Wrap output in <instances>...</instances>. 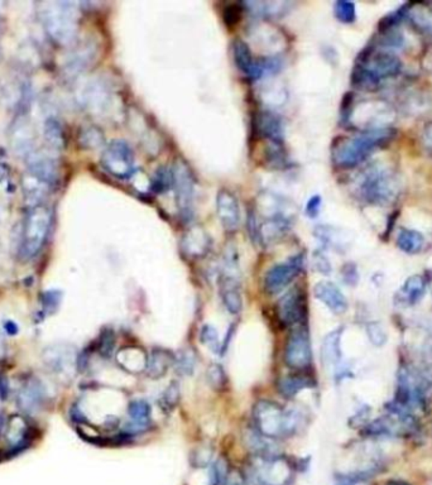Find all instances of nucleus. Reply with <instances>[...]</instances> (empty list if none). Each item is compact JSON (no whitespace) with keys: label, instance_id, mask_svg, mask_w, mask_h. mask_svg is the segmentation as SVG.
I'll list each match as a JSON object with an SVG mask.
<instances>
[{"label":"nucleus","instance_id":"412c9836","mask_svg":"<svg viewBox=\"0 0 432 485\" xmlns=\"http://www.w3.org/2000/svg\"><path fill=\"white\" fill-rule=\"evenodd\" d=\"M80 100L93 113H102L108 107L109 90L102 81H88L80 93Z\"/></svg>","mask_w":432,"mask_h":485},{"label":"nucleus","instance_id":"8fccbe9b","mask_svg":"<svg viewBox=\"0 0 432 485\" xmlns=\"http://www.w3.org/2000/svg\"><path fill=\"white\" fill-rule=\"evenodd\" d=\"M224 485H247L245 484V480L242 478L240 475H238L236 472H229L228 478L225 480Z\"/></svg>","mask_w":432,"mask_h":485},{"label":"nucleus","instance_id":"5701e85b","mask_svg":"<svg viewBox=\"0 0 432 485\" xmlns=\"http://www.w3.org/2000/svg\"><path fill=\"white\" fill-rule=\"evenodd\" d=\"M181 248L190 258H203L211 248V239L206 231L200 228H194L183 236Z\"/></svg>","mask_w":432,"mask_h":485},{"label":"nucleus","instance_id":"0eeeda50","mask_svg":"<svg viewBox=\"0 0 432 485\" xmlns=\"http://www.w3.org/2000/svg\"><path fill=\"white\" fill-rule=\"evenodd\" d=\"M292 478V466L278 455L272 458L256 456L244 480L247 485H290Z\"/></svg>","mask_w":432,"mask_h":485},{"label":"nucleus","instance_id":"ea45409f","mask_svg":"<svg viewBox=\"0 0 432 485\" xmlns=\"http://www.w3.org/2000/svg\"><path fill=\"white\" fill-rule=\"evenodd\" d=\"M200 340L203 345H208L214 353L220 354L222 351V343L219 340V334L214 326L211 325H203V329L200 331Z\"/></svg>","mask_w":432,"mask_h":485},{"label":"nucleus","instance_id":"c03bdc74","mask_svg":"<svg viewBox=\"0 0 432 485\" xmlns=\"http://www.w3.org/2000/svg\"><path fill=\"white\" fill-rule=\"evenodd\" d=\"M42 302H43V309L47 314H54L60 307L61 303V292L59 291H47L43 293L42 296Z\"/></svg>","mask_w":432,"mask_h":485},{"label":"nucleus","instance_id":"ddd939ff","mask_svg":"<svg viewBox=\"0 0 432 485\" xmlns=\"http://www.w3.org/2000/svg\"><path fill=\"white\" fill-rule=\"evenodd\" d=\"M290 220L282 213H276L267 220L257 224L256 219L250 217V234L256 242L263 245L277 243L290 230Z\"/></svg>","mask_w":432,"mask_h":485},{"label":"nucleus","instance_id":"6e6d98bb","mask_svg":"<svg viewBox=\"0 0 432 485\" xmlns=\"http://www.w3.org/2000/svg\"><path fill=\"white\" fill-rule=\"evenodd\" d=\"M387 485H411L408 484V483H406V482H402V480H392V482H389L388 484Z\"/></svg>","mask_w":432,"mask_h":485},{"label":"nucleus","instance_id":"49530a36","mask_svg":"<svg viewBox=\"0 0 432 485\" xmlns=\"http://www.w3.org/2000/svg\"><path fill=\"white\" fill-rule=\"evenodd\" d=\"M321 205H323L321 197L318 195L312 196L306 203V215L310 216L312 219L318 217L320 210H321Z\"/></svg>","mask_w":432,"mask_h":485},{"label":"nucleus","instance_id":"f8f14e48","mask_svg":"<svg viewBox=\"0 0 432 485\" xmlns=\"http://www.w3.org/2000/svg\"><path fill=\"white\" fill-rule=\"evenodd\" d=\"M286 364L295 371H304L309 368L312 360L310 337L304 328L291 334L284 351Z\"/></svg>","mask_w":432,"mask_h":485},{"label":"nucleus","instance_id":"09e8293b","mask_svg":"<svg viewBox=\"0 0 432 485\" xmlns=\"http://www.w3.org/2000/svg\"><path fill=\"white\" fill-rule=\"evenodd\" d=\"M315 265L318 272L323 275H330L331 265L329 259L323 254H315Z\"/></svg>","mask_w":432,"mask_h":485},{"label":"nucleus","instance_id":"a19ab883","mask_svg":"<svg viewBox=\"0 0 432 485\" xmlns=\"http://www.w3.org/2000/svg\"><path fill=\"white\" fill-rule=\"evenodd\" d=\"M229 472L228 463L224 459L216 460L215 463L211 465V469H210L209 485H224Z\"/></svg>","mask_w":432,"mask_h":485},{"label":"nucleus","instance_id":"393cba45","mask_svg":"<svg viewBox=\"0 0 432 485\" xmlns=\"http://www.w3.org/2000/svg\"><path fill=\"white\" fill-rule=\"evenodd\" d=\"M341 337H343V328L335 329L325 337L323 346H321V357L325 365L338 367L340 364V360L343 357Z\"/></svg>","mask_w":432,"mask_h":485},{"label":"nucleus","instance_id":"58836bf2","mask_svg":"<svg viewBox=\"0 0 432 485\" xmlns=\"http://www.w3.org/2000/svg\"><path fill=\"white\" fill-rule=\"evenodd\" d=\"M334 14L339 22L349 24L357 20V8L351 1L340 0L334 4Z\"/></svg>","mask_w":432,"mask_h":485},{"label":"nucleus","instance_id":"f257e3e1","mask_svg":"<svg viewBox=\"0 0 432 485\" xmlns=\"http://www.w3.org/2000/svg\"><path fill=\"white\" fill-rule=\"evenodd\" d=\"M401 68L402 62L392 51L368 48L357 60L351 74V84L360 90L373 91L379 88L382 81L397 76Z\"/></svg>","mask_w":432,"mask_h":485},{"label":"nucleus","instance_id":"f704fd0d","mask_svg":"<svg viewBox=\"0 0 432 485\" xmlns=\"http://www.w3.org/2000/svg\"><path fill=\"white\" fill-rule=\"evenodd\" d=\"M180 398H181L180 385L177 382H172L161 394V397L158 399V406L164 413H171L177 407Z\"/></svg>","mask_w":432,"mask_h":485},{"label":"nucleus","instance_id":"603ef678","mask_svg":"<svg viewBox=\"0 0 432 485\" xmlns=\"http://www.w3.org/2000/svg\"><path fill=\"white\" fill-rule=\"evenodd\" d=\"M4 330L7 331L9 335H15L18 332V326L13 321H6L4 323Z\"/></svg>","mask_w":432,"mask_h":485},{"label":"nucleus","instance_id":"e433bc0d","mask_svg":"<svg viewBox=\"0 0 432 485\" xmlns=\"http://www.w3.org/2000/svg\"><path fill=\"white\" fill-rule=\"evenodd\" d=\"M79 143L82 148L96 149L104 144V135L102 130L95 127H85L79 133Z\"/></svg>","mask_w":432,"mask_h":485},{"label":"nucleus","instance_id":"72a5a7b5","mask_svg":"<svg viewBox=\"0 0 432 485\" xmlns=\"http://www.w3.org/2000/svg\"><path fill=\"white\" fill-rule=\"evenodd\" d=\"M128 415L132 422L135 424H151L152 407L144 399H134L128 404Z\"/></svg>","mask_w":432,"mask_h":485},{"label":"nucleus","instance_id":"b1692460","mask_svg":"<svg viewBox=\"0 0 432 485\" xmlns=\"http://www.w3.org/2000/svg\"><path fill=\"white\" fill-rule=\"evenodd\" d=\"M258 133L272 144H281L284 141V124L278 115L263 111L258 115Z\"/></svg>","mask_w":432,"mask_h":485},{"label":"nucleus","instance_id":"2eb2a0df","mask_svg":"<svg viewBox=\"0 0 432 485\" xmlns=\"http://www.w3.org/2000/svg\"><path fill=\"white\" fill-rule=\"evenodd\" d=\"M96 46L90 40L74 43L71 51L63 61L62 71L68 77H76L84 72L94 62Z\"/></svg>","mask_w":432,"mask_h":485},{"label":"nucleus","instance_id":"6ab92c4d","mask_svg":"<svg viewBox=\"0 0 432 485\" xmlns=\"http://www.w3.org/2000/svg\"><path fill=\"white\" fill-rule=\"evenodd\" d=\"M314 293L318 301L324 303L331 312L337 315L344 314L349 307L346 297L335 283L329 281L316 283V286L314 287Z\"/></svg>","mask_w":432,"mask_h":485},{"label":"nucleus","instance_id":"dca6fc26","mask_svg":"<svg viewBox=\"0 0 432 485\" xmlns=\"http://www.w3.org/2000/svg\"><path fill=\"white\" fill-rule=\"evenodd\" d=\"M10 143L14 152L21 157L33 153L34 129L26 114H20L10 128Z\"/></svg>","mask_w":432,"mask_h":485},{"label":"nucleus","instance_id":"79ce46f5","mask_svg":"<svg viewBox=\"0 0 432 485\" xmlns=\"http://www.w3.org/2000/svg\"><path fill=\"white\" fill-rule=\"evenodd\" d=\"M208 382L215 391H222L226 384V374L220 364H211L206 373Z\"/></svg>","mask_w":432,"mask_h":485},{"label":"nucleus","instance_id":"4be33fe9","mask_svg":"<svg viewBox=\"0 0 432 485\" xmlns=\"http://www.w3.org/2000/svg\"><path fill=\"white\" fill-rule=\"evenodd\" d=\"M233 57L237 68L244 75L249 76L252 79H259L263 76L259 61L253 59L249 46L243 40H236L233 42Z\"/></svg>","mask_w":432,"mask_h":485},{"label":"nucleus","instance_id":"9d476101","mask_svg":"<svg viewBox=\"0 0 432 485\" xmlns=\"http://www.w3.org/2000/svg\"><path fill=\"white\" fill-rule=\"evenodd\" d=\"M43 360L48 369L56 376L71 378L75 371L79 369V357L74 346L70 345H52L43 353Z\"/></svg>","mask_w":432,"mask_h":485},{"label":"nucleus","instance_id":"4468645a","mask_svg":"<svg viewBox=\"0 0 432 485\" xmlns=\"http://www.w3.org/2000/svg\"><path fill=\"white\" fill-rule=\"evenodd\" d=\"M307 314V303L304 291L293 288L287 292L277 303V316L284 326H295L302 323Z\"/></svg>","mask_w":432,"mask_h":485},{"label":"nucleus","instance_id":"864d4df0","mask_svg":"<svg viewBox=\"0 0 432 485\" xmlns=\"http://www.w3.org/2000/svg\"><path fill=\"white\" fill-rule=\"evenodd\" d=\"M424 137H425L426 141L432 144V121H430L424 128Z\"/></svg>","mask_w":432,"mask_h":485},{"label":"nucleus","instance_id":"37998d69","mask_svg":"<svg viewBox=\"0 0 432 485\" xmlns=\"http://www.w3.org/2000/svg\"><path fill=\"white\" fill-rule=\"evenodd\" d=\"M367 335L369 337L371 343L376 346H383L388 339V335L383 329V326L379 323H369L367 326Z\"/></svg>","mask_w":432,"mask_h":485},{"label":"nucleus","instance_id":"473e14b6","mask_svg":"<svg viewBox=\"0 0 432 485\" xmlns=\"http://www.w3.org/2000/svg\"><path fill=\"white\" fill-rule=\"evenodd\" d=\"M245 6L249 8L252 13L264 17H278L284 14L288 9V3L284 1H248Z\"/></svg>","mask_w":432,"mask_h":485},{"label":"nucleus","instance_id":"39448f33","mask_svg":"<svg viewBox=\"0 0 432 485\" xmlns=\"http://www.w3.org/2000/svg\"><path fill=\"white\" fill-rule=\"evenodd\" d=\"M399 190L401 183L396 174L385 166L376 164L362 175L357 192L362 201L385 206L399 197Z\"/></svg>","mask_w":432,"mask_h":485},{"label":"nucleus","instance_id":"c9c22d12","mask_svg":"<svg viewBox=\"0 0 432 485\" xmlns=\"http://www.w3.org/2000/svg\"><path fill=\"white\" fill-rule=\"evenodd\" d=\"M173 365L176 371L181 376H191L196 368L195 353L190 349L178 351L173 359Z\"/></svg>","mask_w":432,"mask_h":485},{"label":"nucleus","instance_id":"7ed1b4c3","mask_svg":"<svg viewBox=\"0 0 432 485\" xmlns=\"http://www.w3.org/2000/svg\"><path fill=\"white\" fill-rule=\"evenodd\" d=\"M253 422L259 433L275 440L295 435L302 426L304 416L298 410H287L272 401H259L253 408Z\"/></svg>","mask_w":432,"mask_h":485},{"label":"nucleus","instance_id":"4c0bfd02","mask_svg":"<svg viewBox=\"0 0 432 485\" xmlns=\"http://www.w3.org/2000/svg\"><path fill=\"white\" fill-rule=\"evenodd\" d=\"M173 185V175H172V169L167 167H161L157 169L153 180L151 182V190L155 194H164L167 192Z\"/></svg>","mask_w":432,"mask_h":485},{"label":"nucleus","instance_id":"423d86ee","mask_svg":"<svg viewBox=\"0 0 432 485\" xmlns=\"http://www.w3.org/2000/svg\"><path fill=\"white\" fill-rule=\"evenodd\" d=\"M52 224V211L46 203L28 208L23 219L20 240V254L23 259H32L41 252L47 240Z\"/></svg>","mask_w":432,"mask_h":485},{"label":"nucleus","instance_id":"6e6552de","mask_svg":"<svg viewBox=\"0 0 432 485\" xmlns=\"http://www.w3.org/2000/svg\"><path fill=\"white\" fill-rule=\"evenodd\" d=\"M102 169L119 180H129L135 172L134 152L127 141L109 143L102 155Z\"/></svg>","mask_w":432,"mask_h":485},{"label":"nucleus","instance_id":"20e7f679","mask_svg":"<svg viewBox=\"0 0 432 485\" xmlns=\"http://www.w3.org/2000/svg\"><path fill=\"white\" fill-rule=\"evenodd\" d=\"M80 10L71 1H45L40 4V18L49 38L61 45H74Z\"/></svg>","mask_w":432,"mask_h":485},{"label":"nucleus","instance_id":"bb28decb","mask_svg":"<svg viewBox=\"0 0 432 485\" xmlns=\"http://www.w3.org/2000/svg\"><path fill=\"white\" fill-rule=\"evenodd\" d=\"M147 357L148 355H146V353L141 348L128 346L118 353L116 360L125 371L130 373H141L143 371H146Z\"/></svg>","mask_w":432,"mask_h":485},{"label":"nucleus","instance_id":"aec40b11","mask_svg":"<svg viewBox=\"0 0 432 485\" xmlns=\"http://www.w3.org/2000/svg\"><path fill=\"white\" fill-rule=\"evenodd\" d=\"M426 292V281L421 275L408 277L397 291L394 301L402 307H412L424 298Z\"/></svg>","mask_w":432,"mask_h":485},{"label":"nucleus","instance_id":"f03ea898","mask_svg":"<svg viewBox=\"0 0 432 485\" xmlns=\"http://www.w3.org/2000/svg\"><path fill=\"white\" fill-rule=\"evenodd\" d=\"M394 130L373 128L339 141L332 152L335 164L340 169H354L369 157L376 149L391 141Z\"/></svg>","mask_w":432,"mask_h":485},{"label":"nucleus","instance_id":"de8ad7c7","mask_svg":"<svg viewBox=\"0 0 432 485\" xmlns=\"http://www.w3.org/2000/svg\"><path fill=\"white\" fill-rule=\"evenodd\" d=\"M341 273H343V278H344L346 284L353 286V284H357V282H358V270H357V267L354 264H346L343 270H341Z\"/></svg>","mask_w":432,"mask_h":485},{"label":"nucleus","instance_id":"9b49d317","mask_svg":"<svg viewBox=\"0 0 432 485\" xmlns=\"http://www.w3.org/2000/svg\"><path fill=\"white\" fill-rule=\"evenodd\" d=\"M304 267V256H296L287 262L279 263L270 268L264 277V287L270 295H276L284 291Z\"/></svg>","mask_w":432,"mask_h":485},{"label":"nucleus","instance_id":"a211bd4d","mask_svg":"<svg viewBox=\"0 0 432 485\" xmlns=\"http://www.w3.org/2000/svg\"><path fill=\"white\" fill-rule=\"evenodd\" d=\"M45 397H46V392L41 382L32 378V379H28L27 382L22 385L21 390L17 394V403L24 413L33 415L41 410L45 402Z\"/></svg>","mask_w":432,"mask_h":485},{"label":"nucleus","instance_id":"c85d7f7f","mask_svg":"<svg viewBox=\"0 0 432 485\" xmlns=\"http://www.w3.org/2000/svg\"><path fill=\"white\" fill-rule=\"evenodd\" d=\"M247 446L252 452H254V456L261 458H272L278 456L277 446L273 442L272 438H265L262 433H259L257 430L247 432Z\"/></svg>","mask_w":432,"mask_h":485},{"label":"nucleus","instance_id":"2f4dec72","mask_svg":"<svg viewBox=\"0 0 432 485\" xmlns=\"http://www.w3.org/2000/svg\"><path fill=\"white\" fill-rule=\"evenodd\" d=\"M43 135L47 141L48 147L54 151H61L65 147L66 138H65V130L62 127L61 121L54 116H48L45 121L43 127Z\"/></svg>","mask_w":432,"mask_h":485},{"label":"nucleus","instance_id":"7c9ffc66","mask_svg":"<svg viewBox=\"0 0 432 485\" xmlns=\"http://www.w3.org/2000/svg\"><path fill=\"white\" fill-rule=\"evenodd\" d=\"M315 380L306 376H288L279 379L278 391L286 398H293L304 390L315 387Z\"/></svg>","mask_w":432,"mask_h":485},{"label":"nucleus","instance_id":"cd10ccee","mask_svg":"<svg viewBox=\"0 0 432 485\" xmlns=\"http://www.w3.org/2000/svg\"><path fill=\"white\" fill-rule=\"evenodd\" d=\"M173 359H175V355H172L171 353L164 351V349H160V348L153 349L147 357L146 371H147L148 377L153 378V379L162 378L169 371V367L173 365Z\"/></svg>","mask_w":432,"mask_h":485},{"label":"nucleus","instance_id":"3c124183","mask_svg":"<svg viewBox=\"0 0 432 485\" xmlns=\"http://www.w3.org/2000/svg\"><path fill=\"white\" fill-rule=\"evenodd\" d=\"M422 63L426 71L432 75V48L426 52L425 57L422 59Z\"/></svg>","mask_w":432,"mask_h":485},{"label":"nucleus","instance_id":"a878e982","mask_svg":"<svg viewBox=\"0 0 432 485\" xmlns=\"http://www.w3.org/2000/svg\"><path fill=\"white\" fill-rule=\"evenodd\" d=\"M27 421L22 415H13L8 418L6 430H4V438L7 444L10 446V449L18 450L21 446H23L27 438Z\"/></svg>","mask_w":432,"mask_h":485},{"label":"nucleus","instance_id":"1a4fd4ad","mask_svg":"<svg viewBox=\"0 0 432 485\" xmlns=\"http://www.w3.org/2000/svg\"><path fill=\"white\" fill-rule=\"evenodd\" d=\"M175 189L176 205L183 220H189L194 211V197H195V178L191 174L187 164L178 161L172 169Z\"/></svg>","mask_w":432,"mask_h":485},{"label":"nucleus","instance_id":"c756f323","mask_svg":"<svg viewBox=\"0 0 432 485\" xmlns=\"http://www.w3.org/2000/svg\"><path fill=\"white\" fill-rule=\"evenodd\" d=\"M396 244L399 247L401 252H403L406 254H419L421 250L425 247V236H422L419 231L413 229L399 230L397 238H396Z\"/></svg>","mask_w":432,"mask_h":485},{"label":"nucleus","instance_id":"5fc2aeb1","mask_svg":"<svg viewBox=\"0 0 432 485\" xmlns=\"http://www.w3.org/2000/svg\"><path fill=\"white\" fill-rule=\"evenodd\" d=\"M7 382L6 379H0V396L1 398L7 397Z\"/></svg>","mask_w":432,"mask_h":485},{"label":"nucleus","instance_id":"a18cd8bd","mask_svg":"<svg viewBox=\"0 0 432 485\" xmlns=\"http://www.w3.org/2000/svg\"><path fill=\"white\" fill-rule=\"evenodd\" d=\"M114 346V332L110 330V329H107V330L102 332L100 340H99V351H100L102 357H109L113 354Z\"/></svg>","mask_w":432,"mask_h":485},{"label":"nucleus","instance_id":"f3484780","mask_svg":"<svg viewBox=\"0 0 432 485\" xmlns=\"http://www.w3.org/2000/svg\"><path fill=\"white\" fill-rule=\"evenodd\" d=\"M216 211L226 231H236L240 224V206L236 196L228 190H220L216 196Z\"/></svg>","mask_w":432,"mask_h":485}]
</instances>
